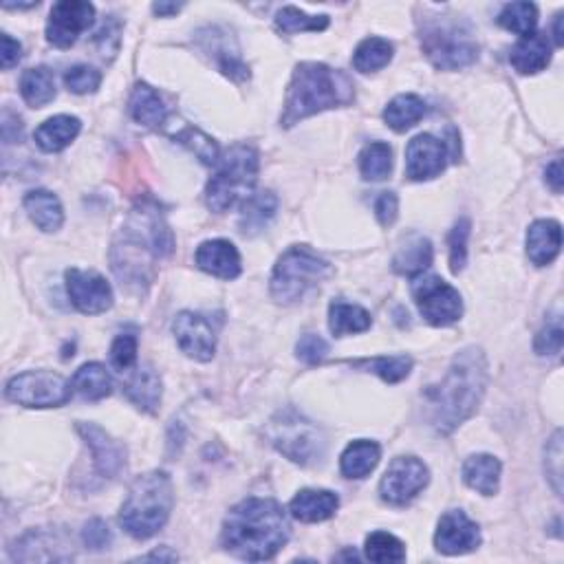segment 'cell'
<instances>
[{
    "instance_id": "obj_1",
    "label": "cell",
    "mask_w": 564,
    "mask_h": 564,
    "mask_svg": "<svg viewBox=\"0 0 564 564\" xmlns=\"http://www.w3.org/2000/svg\"><path fill=\"white\" fill-rule=\"evenodd\" d=\"M175 252V236L155 203H141L111 247V267L128 289L146 291L155 276V260Z\"/></svg>"
},
{
    "instance_id": "obj_2",
    "label": "cell",
    "mask_w": 564,
    "mask_h": 564,
    "mask_svg": "<svg viewBox=\"0 0 564 564\" xmlns=\"http://www.w3.org/2000/svg\"><path fill=\"white\" fill-rule=\"evenodd\" d=\"M487 379H490V371H487V357L483 349L470 346V349L454 355L441 384L426 390L430 421L441 435H450L452 430H457L463 421H468L479 410Z\"/></svg>"
},
{
    "instance_id": "obj_3",
    "label": "cell",
    "mask_w": 564,
    "mask_h": 564,
    "mask_svg": "<svg viewBox=\"0 0 564 564\" xmlns=\"http://www.w3.org/2000/svg\"><path fill=\"white\" fill-rule=\"evenodd\" d=\"M291 536L289 518L271 498H245L227 514L221 542L232 556L263 562L271 560Z\"/></svg>"
},
{
    "instance_id": "obj_4",
    "label": "cell",
    "mask_w": 564,
    "mask_h": 564,
    "mask_svg": "<svg viewBox=\"0 0 564 564\" xmlns=\"http://www.w3.org/2000/svg\"><path fill=\"white\" fill-rule=\"evenodd\" d=\"M353 100L355 86L344 71L331 69L320 62H302L291 75L280 126L291 128L302 119L335 106H346Z\"/></svg>"
},
{
    "instance_id": "obj_5",
    "label": "cell",
    "mask_w": 564,
    "mask_h": 564,
    "mask_svg": "<svg viewBox=\"0 0 564 564\" xmlns=\"http://www.w3.org/2000/svg\"><path fill=\"white\" fill-rule=\"evenodd\" d=\"M172 505H175V490L170 476L159 470L141 474L126 494L119 525L133 538L148 540L166 527Z\"/></svg>"
},
{
    "instance_id": "obj_6",
    "label": "cell",
    "mask_w": 564,
    "mask_h": 564,
    "mask_svg": "<svg viewBox=\"0 0 564 564\" xmlns=\"http://www.w3.org/2000/svg\"><path fill=\"white\" fill-rule=\"evenodd\" d=\"M258 153L252 146L238 144L219 159V170L205 188V201L214 212H227L238 201H247L258 181Z\"/></svg>"
},
{
    "instance_id": "obj_7",
    "label": "cell",
    "mask_w": 564,
    "mask_h": 564,
    "mask_svg": "<svg viewBox=\"0 0 564 564\" xmlns=\"http://www.w3.org/2000/svg\"><path fill=\"white\" fill-rule=\"evenodd\" d=\"M331 274L333 269L327 260L307 245H296L278 258L274 274H271V296L282 305H291Z\"/></svg>"
},
{
    "instance_id": "obj_8",
    "label": "cell",
    "mask_w": 564,
    "mask_h": 564,
    "mask_svg": "<svg viewBox=\"0 0 564 564\" xmlns=\"http://www.w3.org/2000/svg\"><path fill=\"white\" fill-rule=\"evenodd\" d=\"M421 49L441 71L470 67L479 58V45L468 25L448 18H435L426 23L421 31Z\"/></svg>"
},
{
    "instance_id": "obj_9",
    "label": "cell",
    "mask_w": 564,
    "mask_h": 564,
    "mask_svg": "<svg viewBox=\"0 0 564 564\" xmlns=\"http://www.w3.org/2000/svg\"><path fill=\"white\" fill-rule=\"evenodd\" d=\"M267 439L280 454H285L289 461L300 465H313L324 457L327 441L318 426H313L294 408L280 410L269 421Z\"/></svg>"
},
{
    "instance_id": "obj_10",
    "label": "cell",
    "mask_w": 564,
    "mask_h": 564,
    "mask_svg": "<svg viewBox=\"0 0 564 564\" xmlns=\"http://www.w3.org/2000/svg\"><path fill=\"white\" fill-rule=\"evenodd\" d=\"M73 384L53 371H27L9 379L5 395L25 408H58L71 399Z\"/></svg>"
},
{
    "instance_id": "obj_11",
    "label": "cell",
    "mask_w": 564,
    "mask_h": 564,
    "mask_svg": "<svg viewBox=\"0 0 564 564\" xmlns=\"http://www.w3.org/2000/svg\"><path fill=\"white\" fill-rule=\"evenodd\" d=\"M412 298L432 327H450L463 316L461 294L439 276H417L412 282Z\"/></svg>"
},
{
    "instance_id": "obj_12",
    "label": "cell",
    "mask_w": 564,
    "mask_h": 564,
    "mask_svg": "<svg viewBox=\"0 0 564 564\" xmlns=\"http://www.w3.org/2000/svg\"><path fill=\"white\" fill-rule=\"evenodd\" d=\"M428 481L430 472L426 463L417 457H397L388 465L384 479L379 483V494L390 505H406L419 496Z\"/></svg>"
},
{
    "instance_id": "obj_13",
    "label": "cell",
    "mask_w": 564,
    "mask_h": 564,
    "mask_svg": "<svg viewBox=\"0 0 564 564\" xmlns=\"http://www.w3.org/2000/svg\"><path fill=\"white\" fill-rule=\"evenodd\" d=\"M95 7L84 0H64L53 5L47 20V40L53 47L69 49L93 25Z\"/></svg>"
},
{
    "instance_id": "obj_14",
    "label": "cell",
    "mask_w": 564,
    "mask_h": 564,
    "mask_svg": "<svg viewBox=\"0 0 564 564\" xmlns=\"http://www.w3.org/2000/svg\"><path fill=\"white\" fill-rule=\"evenodd\" d=\"M67 291L73 307L86 313V316H97L113 307V289L106 278L97 271L69 269L67 271Z\"/></svg>"
},
{
    "instance_id": "obj_15",
    "label": "cell",
    "mask_w": 564,
    "mask_h": 564,
    "mask_svg": "<svg viewBox=\"0 0 564 564\" xmlns=\"http://www.w3.org/2000/svg\"><path fill=\"white\" fill-rule=\"evenodd\" d=\"M446 141L435 135H417L406 148V177L410 181H428L439 177L448 166Z\"/></svg>"
},
{
    "instance_id": "obj_16",
    "label": "cell",
    "mask_w": 564,
    "mask_h": 564,
    "mask_svg": "<svg viewBox=\"0 0 564 564\" xmlns=\"http://www.w3.org/2000/svg\"><path fill=\"white\" fill-rule=\"evenodd\" d=\"M179 349L197 362H210L216 351V335L212 324L194 311H181L172 322Z\"/></svg>"
},
{
    "instance_id": "obj_17",
    "label": "cell",
    "mask_w": 564,
    "mask_h": 564,
    "mask_svg": "<svg viewBox=\"0 0 564 564\" xmlns=\"http://www.w3.org/2000/svg\"><path fill=\"white\" fill-rule=\"evenodd\" d=\"M479 545V525L465 516V512H461V509H450V512L441 516L435 534L437 551L446 553V556H463V553H470Z\"/></svg>"
},
{
    "instance_id": "obj_18",
    "label": "cell",
    "mask_w": 564,
    "mask_h": 564,
    "mask_svg": "<svg viewBox=\"0 0 564 564\" xmlns=\"http://www.w3.org/2000/svg\"><path fill=\"white\" fill-rule=\"evenodd\" d=\"M78 432L93 452L97 474L104 476V479H115L126 465V448L95 423H78Z\"/></svg>"
},
{
    "instance_id": "obj_19",
    "label": "cell",
    "mask_w": 564,
    "mask_h": 564,
    "mask_svg": "<svg viewBox=\"0 0 564 564\" xmlns=\"http://www.w3.org/2000/svg\"><path fill=\"white\" fill-rule=\"evenodd\" d=\"M197 267L205 274L216 276L221 280H234L241 276V254L234 247V243L225 241V238H214V241H205L197 249Z\"/></svg>"
},
{
    "instance_id": "obj_20",
    "label": "cell",
    "mask_w": 564,
    "mask_h": 564,
    "mask_svg": "<svg viewBox=\"0 0 564 564\" xmlns=\"http://www.w3.org/2000/svg\"><path fill=\"white\" fill-rule=\"evenodd\" d=\"M562 247V227L553 219H540L529 225L527 256L534 265L545 267L558 258Z\"/></svg>"
},
{
    "instance_id": "obj_21",
    "label": "cell",
    "mask_w": 564,
    "mask_h": 564,
    "mask_svg": "<svg viewBox=\"0 0 564 564\" xmlns=\"http://www.w3.org/2000/svg\"><path fill=\"white\" fill-rule=\"evenodd\" d=\"M340 498L329 490H302L289 503V512L302 523H322L338 512Z\"/></svg>"
},
{
    "instance_id": "obj_22",
    "label": "cell",
    "mask_w": 564,
    "mask_h": 564,
    "mask_svg": "<svg viewBox=\"0 0 564 564\" xmlns=\"http://www.w3.org/2000/svg\"><path fill=\"white\" fill-rule=\"evenodd\" d=\"M512 67L523 75H534L545 71L551 62V45L545 34H531L520 38L512 53H509Z\"/></svg>"
},
{
    "instance_id": "obj_23",
    "label": "cell",
    "mask_w": 564,
    "mask_h": 564,
    "mask_svg": "<svg viewBox=\"0 0 564 564\" xmlns=\"http://www.w3.org/2000/svg\"><path fill=\"white\" fill-rule=\"evenodd\" d=\"M432 256H435V249H432L428 238L421 234H410L397 249L393 258V269L399 276L417 278L432 265Z\"/></svg>"
},
{
    "instance_id": "obj_24",
    "label": "cell",
    "mask_w": 564,
    "mask_h": 564,
    "mask_svg": "<svg viewBox=\"0 0 564 564\" xmlns=\"http://www.w3.org/2000/svg\"><path fill=\"white\" fill-rule=\"evenodd\" d=\"M124 393L139 410L155 415L161 404V377L153 366H141L124 384Z\"/></svg>"
},
{
    "instance_id": "obj_25",
    "label": "cell",
    "mask_w": 564,
    "mask_h": 564,
    "mask_svg": "<svg viewBox=\"0 0 564 564\" xmlns=\"http://www.w3.org/2000/svg\"><path fill=\"white\" fill-rule=\"evenodd\" d=\"M503 465L492 454H474L463 463V481L472 487L474 492L483 496H494L501 485Z\"/></svg>"
},
{
    "instance_id": "obj_26",
    "label": "cell",
    "mask_w": 564,
    "mask_h": 564,
    "mask_svg": "<svg viewBox=\"0 0 564 564\" xmlns=\"http://www.w3.org/2000/svg\"><path fill=\"white\" fill-rule=\"evenodd\" d=\"M82 122L73 115H56L47 119L45 124H40L34 133V139L40 150L45 153H60L67 148L71 141L80 135Z\"/></svg>"
},
{
    "instance_id": "obj_27",
    "label": "cell",
    "mask_w": 564,
    "mask_h": 564,
    "mask_svg": "<svg viewBox=\"0 0 564 564\" xmlns=\"http://www.w3.org/2000/svg\"><path fill=\"white\" fill-rule=\"evenodd\" d=\"M25 210L29 219L42 232H58L64 223V210L56 194L49 190H31L25 197Z\"/></svg>"
},
{
    "instance_id": "obj_28",
    "label": "cell",
    "mask_w": 564,
    "mask_h": 564,
    "mask_svg": "<svg viewBox=\"0 0 564 564\" xmlns=\"http://www.w3.org/2000/svg\"><path fill=\"white\" fill-rule=\"evenodd\" d=\"M130 115L137 124L146 126V128H159L161 124H166V117H168V108L161 100L159 93L153 89V86H148L144 82L135 84L133 95H130Z\"/></svg>"
},
{
    "instance_id": "obj_29",
    "label": "cell",
    "mask_w": 564,
    "mask_h": 564,
    "mask_svg": "<svg viewBox=\"0 0 564 564\" xmlns=\"http://www.w3.org/2000/svg\"><path fill=\"white\" fill-rule=\"evenodd\" d=\"M379 459H382V448L375 441L360 439L349 443V448L342 452L340 470L346 479H364L377 468Z\"/></svg>"
},
{
    "instance_id": "obj_30",
    "label": "cell",
    "mask_w": 564,
    "mask_h": 564,
    "mask_svg": "<svg viewBox=\"0 0 564 564\" xmlns=\"http://www.w3.org/2000/svg\"><path fill=\"white\" fill-rule=\"evenodd\" d=\"M428 106L415 93H401L395 100H390L384 111V122L388 128H393L395 133H406L408 128L417 126L423 115H426Z\"/></svg>"
},
{
    "instance_id": "obj_31",
    "label": "cell",
    "mask_w": 564,
    "mask_h": 564,
    "mask_svg": "<svg viewBox=\"0 0 564 564\" xmlns=\"http://www.w3.org/2000/svg\"><path fill=\"white\" fill-rule=\"evenodd\" d=\"M371 313L360 305H351V302L335 300L329 307V329L335 338H344L351 333H364L371 329Z\"/></svg>"
},
{
    "instance_id": "obj_32",
    "label": "cell",
    "mask_w": 564,
    "mask_h": 564,
    "mask_svg": "<svg viewBox=\"0 0 564 564\" xmlns=\"http://www.w3.org/2000/svg\"><path fill=\"white\" fill-rule=\"evenodd\" d=\"M276 208H278V199L274 192H258L252 194L243 205L241 212V232L245 236H256L265 230V227L271 223V219L276 216Z\"/></svg>"
},
{
    "instance_id": "obj_33",
    "label": "cell",
    "mask_w": 564,
    "mask_h": 564,
    "mask_svg": "<svg viewBox=\"0 0 564 564\" xmlns=\"http://www.w3.org/2000/svg\"><path fill=\"white\" fill-rule=\"evenodd\" d=\"M73 390L80 397L89 401H100L113 393V379L108 375L106 366L91 362L78 368V373L73 375Z\"/></svg>"
},
{
    "instance_id": "obj_34",
    "label": "cell",
    "mask_w": 564,
    "mask_h": 564,
    "mask_svg": "<svg viewBox=\"0 0 564 564\" xmlns=\"http://www.w3.org/2000/svg\"><path fill=\"white\" fill-rule=\"evenodd\" d=\"M20 95H23V100L29 106H47L49 102L56 100V80H53V73L47 67L25 71L23 78H20Z\"/></svg>"
},
{
    "instance_id": "obj_35",
    "label": "cell",
    "mask_w": 564,
    "mask_h": 564,
    "mask_svg": "<svg viewBox=\"0 0 564 564\" xmlns=\"http://www.w3.org/2000/svg\"><path fill=\"white\" fill-rule=\"evenodd\" d=\"M393 45L384 38H366L353 53V67L360 73L382 71L393 60Z\"/></svg>"
},
{
    "instance_id": "obj_36",
    "label": "cell",
    "mask_w": 564,
    "mask_h": 564,
    "mask_svg": "<svg viewBox=\"0 0 564 564\" xmlns=\"http://www.w3.org/2000/svg\"><path fill=\"white\" fill-rule=\"evenodd\" d=\"M393 170V148L373 141L360 153V172L366 181H384Z\"/></svg>"
},
{
    "instance_id": "obj_37",
    "label": "cell",
    "mask_w": 564,
    "mask_h": 564,
    "mask_svg": "<svg viewBox=\"0 0 564 564\" xmlns=\"http://www.w3.org/2000/svg\"><path fill=\"white\" fill-rule=\"evenodd\" d=\"M353 366L364 368L368 373H375L384 379L388 384H397L401 379H406L412 371V360L406 355H382L373 357V360H360L353 362Z\"/></svg>"
},
{
    "instance_id": "obj_38",
    "label": "cell",
    "mask_w": 564,
    "mask_h": 564,
    "mask_svg": "<svg viewBox=\"0 0 564 564\" xmlns=\"http://www.w3.org/2000/svg\"><path fill=\"white\" fill-rule=\"evenodd\" d=\"M498 25L507 31H514L518 36H531L536 34L538 25V7L534 3H512L505 5L501 16H498Z\"/></svg>"
},
{
    "instance_id": "obj_39",
    "label": "cell",
    "mask_w": 564,
    "mask_h": 564,
    "mask_svg": "<svg viewBox=\"0 0 564 564\" xmlns=\"http://www.w3.org/2000/svg\"><path fill=\"white\" fill-rule=\"evenodd\" d=\"M210 45L208 51L214 56V60L219 62V67L225 75H230L234 80H245L249 78V69L243 64L241 56H238V49L230 47V40L216 36V29H210Z\"/></svg>"
},
{
    "instance_id": "obj_40",
    "label": "cell",
    "mask_w": 564,
    "mask_h": 564,
    "mask_svg": "<svg viewBox=\"0 0 564 564\" xmlns=\"http://www.w3.org/2000/svg\"><path fill=\"white\" fill-rule=\"evenodd\" d=\"M364 553L371 562H401V560H406L404 542L395 538L393 534H388V531H373V534L366 538Z\"/></svg>"
},
{
    "instance_id": "obj_41",
    "label": "cell",
    "mask_w": 564,
    "mask_h": 564,
    "mask_svg": "<svg viewBox=\"0 0 564 564\" xmlns=\"http://www.w3.org/2000/svg\"><path fill=\"white\" fill-rule=\"evenodd\" d=\"M329 27V16H309L298 7H282L276 14V29L282 34H298V31H324Z\"/></svg>"
},
{
    "instance_id": "obj_42",
    "label": "cell",
    "mask_w": 564,
    "mask_h": 564,
    "mask_svg": "<svg viewBox=\"0 0 564 564\" xmlns=\"http://www.w3.org/2000/svg\"><path fill=\"white\" fill-rule=\"evenodd\" d=\"M564 344V329H562V313L553 311L549 313V318L536 335L534 349L540 357H556L562 351Z\"/></svg>"
},
{
    "instance_id": "obj_43",
    "label": "cell",
    "mask_w": 564,
    "mask_h": 564,
    "mask_svg": "<svg viewBox=\"0 0 564 564\" xmlns=\"http://www.w3.org/2000/svg\"><path fill=\"white\" fill-rule=\"evenodd\" d=\"M472 223L470 219H459L454 223L452 232L448 236L450 245V269L452 274H461L465 263H468V238H470Z\"/></svg>"
},
{
    "instance_id": "obj_44",
    "label": "cell",
    "mask_w": 564,
    "mask_h": 564,
    "mask_svg": "<svg viewBox=\"0 0 564 564\" xmlns=\"http://www.w3.org/2000/svg\"><path fill=\"white\" fill-rule=\"evenodd\" d=\"M177 139L181 141V144H186L192 153L203 161V164H208V166L219 164V159H221L219 146H216V141L212 137L201 133V130L186 128L183 133L177 135Z\"/></svg>"
},
{
    "instance_id": "obj_45",
    "label": "cell",
    "mask_w": 564,
    "mask_h": 564,
    "mask_svg": "<svg viewBox=\"0 0 564 564\" xmlns=\"http://www.w3.org/2000/svg\"><path fill=\"white\" fill-rule=\"evenodd\" d=\"M64 84H67V89L75 95L95 93L102 84V73L89 67V64H78V67L64 73Z\"/></svg>"
},
{
    "instance_id": "obj_46",
    "label": "cell",
    "mask_w": 564,
    "mask_h": 564,
    "mask_svg": "<svg viewBox=\"0 0 564 564\" xmlns=\"http://www.w3.org/2000/svg\"><path fill=\"white\" fill-rule=\"evenodd\" d=\"M137 360V338L133 333H122L117 335L111 346V364L117 368L119 373L128 371L130 366Z\"/></svg>"
},
{
    "instance_id": "obj_47",
    "label": "cell",
    "mask_w": 564,
    "mask_h": 564,
    "mask_svg": "<svg viewBox=\"0 0 564 564\" xmlns=\"http://www.w3.org/2000/svg\"><path fill=\"white\" fill-rule=\"evenodd\" d=\"M329 353V344L324 338L316 333H307L302 335L300 342L296 344V355L298 360H302L305 364H320L324 357Z\"/></svg>"
},
{
    "instance_id": "obj_48",
    "label": "cell",
    "mask_w": 564,
    "mask_h": 564,
    "mask_svg": "<svg viewBox=\"0 0 564 564\" xmlns=\"http://www.w3.org/2000/svg\"><path fill=\"white\" fill-rule=\"evenodd\" d=\"M82 542H84L86 549L102 551V549L111 547L113 534H111V529H108V525L104 523L102 518H93L82 529Z\"/></svg>"
},
{
    "instance_id": "obj_49",
    "label": "cell",
    "mask_w": 564,
    "mask_h": 564,
    "mask_svg": "<svg viewBox=\"0 0 564 564\" xmlns=\"http://www.w3.org/2000/svg\"><path fill=\"white\" fill-rule=\"evenodd\" d=\"M547 476L553 483V490L560 496L562 494V432L558 430L547 446Z\"/></svg>"
},
{
    "instance_id": "obj_50",
    "label": "cell",
    "mask_w": 564,
    "mask_h": 564,
    "mask_svg": "<svg viewBox=\"0 0 564 564\" xmlns=\"http://www.w3.org/2000/svg\"><path fill=\"white\" fill-rule=\"evenodd\" d=\"M397 212H399V199L395 192H382L375 199V216L382 227H390L397 221Z\"/></svg>"
},
{
    "instance_id": "obj_51",
    "label": "cell",
    "mask_w": 564,
    "mask_h": 564,
    "mask_svg": "<svg viewBox=\"0 0 564 564\" xmlns=\"http://www.w3.org/2000/svg\"><path fill=\"white\" fill-rule=\"evenodd\" d=\"M23 119H20L16 113L5 111L3 113V139L5 144H14V141L23 139Z\"/></svg>"
},
{
    "instance_id": "obj_52",
    "label": "cell",
    "mask_w": 564,
    "mask_h": 564,
    "mask_svg": "<svg viewBox=\"0 0 564 564\" xmlns=\"http://www.w3.org/2000/svg\"><path fill=\"white\" fill-rule=\"evenodd\" d=\"M23 58V47L20 42L14 40L9 34H3V53H0V60H3V69H12Z\"/></svg>"
},
{
    "instance_id": "obj_53",
    "label": "cell",
    "mask_w": 564,
    "mask_h": 564,
    "mask_svg": "<svg viewBox=\"0 0 564 564\" xmlns=\"http://www.w3.org/2000/svg\"><path fill=\"white\" fill-rule=\"evenodd\" d=\"M545 181H547V186L556 192V194H560L562 192V161L560 159H556V161H551V164L547 166V170H545Z\"/></svg>"
},
{
    "instance_id": "obj_54",
    "label": "cell",
    "mask_w": 564,
    "mask_h": 564,
    "mask_svg": "<svg viewBox=\"0 0 564 564\" xmlns=\"http://www.w3.org/2000/svg\"><path fill=\"white\" fill-rule=\"evenodd\" d=\"M181 9V5H175V3H155L153 5V12L157 16H172V14H177Z\"/></svg>"
},
{
    "instance_id": "obj_55",
    "label": "cell",
    "mask_w": 564,
    "mask_h": 564,
    "mask_svg": "<svg viewBox=\"0 0 564 564\" xmlns=\"http://www.w3.org/2000/svg\"><path fill=\"white\" fill-rule=\"evenodd\" d=\"M179 556L177 553H172V551H168L166 547L164 549H157V551H153V553H148V556L144 558V560H177Z\"/></svg>"
},
{
    "instance_id": "obj_56",
    "label": "cell",
    "mask_w": 564,
    "mask_h": 564,
    "mask_svg": "<svg viewBox=\"0 0 564 564\" xmlns=\"http://www.w3.org/2000/svg\"><path fill=\"white\" fill-rule=\"evenodd\" d=\"M553 38H556V45H558V47H562V45H564V34H562V14H558V16H556V36H553Z\"/></svg>"
},
{
    "instance_id": "obj_57",
    "label": "cell",
    "mask_w": 564,
    "mask_h": 564,
    "mask_svg": "<svg viewBox=\"0 0 564 564\" xmlns=\"http://www.w3.org/2000/svg\"><path fill=\"white\" fill-rule=\"evenodd\" d=\"M333 560H357V553H355L353 549H349V551H344V553H340V556H335Z\"/></svg>"
}]
</instances>
